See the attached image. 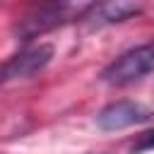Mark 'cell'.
I'll list each match as a JSON object with an SVG mask.
<instances>
[{
    "label": "cell",
    "mask_w": 154,
    "mask_h": 154,
    "mask_svg": "<svg viewBox=\"0 0 154 154\" xmlns=\"http://www.w3.org/2000/svg\"><path fill=\"white\" fill-rule=\"evenodd\" d=\"M89 2H46L38 5L34 10H29L17 24H14V34L19 41H31L46 31H53L72 19H82L87 12Z\"/></svg>",
    "instance_id": "obj_1"
},
{
    "label": "cell",
    "mask_w": 154,
    "mask_h": 154,
    "mask_svg": "<svg viewBox=\"0 0 154 154\" xmlns=\"http://www.w3.org/2000/svg\"><path fill=\"white\" fill-rule=\"evenodd\" d=\"M152 72H154V41L118 55L101 70V79L111 87H125L137 79H144Z\"/></svg>",
    "instance_id": "obj_2"
},
{
    "label": "cell",
    "mask_w": 154,
    "mask_h": 154,
    "mask_svg": "<svg viewBox=\"0 0 154 154\" xmlns=\"http://www.w3.org/2000/svg\"><path fill=\"white\" fill-rule=\"evenodd\" d=\"M53 58V46L51 43H34L26 46L24 51L14 53L12 58H7V63L2 65V82H12V79H29L36 72H41Z\"/></svg>",
    "instance_id": "obj_3"
},
{
    "label": "cell",
    "mask_w": 154,
    "mask_h": 154,
    "mask_svg": "<svg viewBox=\"0 0 154 154\" xmlns=\"http://www.w3.org/2000/svg\"><path fill=\"white\" fill-rule=\"evenodd\" d=\"M149 118H152V111L144 103L123 99V101H113L106 108H101L99 116H96V125L106 132H118V130L147 123Z\"/></svg>",
    "instance_id": "obj_4"
},
{
    "label": "cell",
    "mask_w": 154,
    "mask_h": 154,
    "mask_svg": "<svg viewBox=\"0 0 154 154\" xmlns=\"http://www.w3.org/2000/svg\"><path fill=\"white\" fill-rule=\"evenodd\" d=\"M144 5L142 2H128V0H108V2H89L84 17L79 22H84L89 29H101L108 24H118L125 22L130 17L142 14Z\"/></svg>",
    "instance_id": "obj_5"
},
{
    "label": "cell",
    "mask_w": 154,
    "mask_h": 154,
    "mask_svg": "<svg viewBox=\"0 0 154 154\" xmlns=\"http://www.w3.org/2000/svg\"><path fill=\"white\" fill-rule=\"evenodd\" d=\"M149 149H154V130H147V132H142L135 142H132V147H130V152L132 154H140V152H149Z\"/></svg>",
    "instance_id": "obj_6"
}]
</instances>
